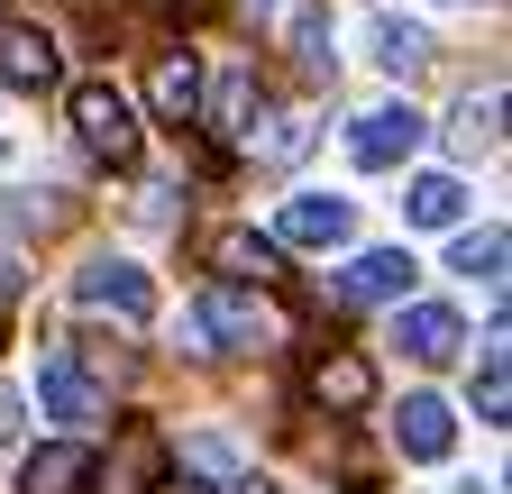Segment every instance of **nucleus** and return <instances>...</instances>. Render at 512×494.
<instances>
[{"instance_id": "1", "label": "nucleus", "mask_w": 512, "mask_h": 494, "mask_svg": "<svg viewBox=\"0 0 512 494\" xmlns=\"http://www.w3.org/2000/svg\"><path fill=\"white\" fill-rule=\"evenodd\" d=\"M192 339H202L211 357L220 348H266L275 339V302H266V284H211L202 302H192Z\"/></svg>"}, {"instance_id": "2", "label": "nucleus", "mask_w": 512, "mask_h": 494, "mask_svg": "<svg viewBox=\"0 0 512 494\" xmlns=\"http://www.w3.org/2000/svg\"><path fill=\"white\" fill-rule=\"evenodd\" d=\"M74 138L101 156V165H138V110H128L119 83H74Z\"/></svg>"}, {"instance_id": "3", "label": "nucleus", "mask_w": 512, "mask_h": 494, "mask_svg": "<svg viewBox=\"0 0 512 494\" xmlns=\"http://www.w3.org/2000/svg\"><path fill=\"white\" fill-rule=\"evenodd\" d=\"M156 485H165L156 421H128L119 440H110V458H92V476H83V494H156Z\"/></svg>"}, {"instance_id": "4", "label": "nucleus", "mask_w": 512, "mask_h": 494, "mask_svg": "<svg viewBox=\"0 0 512 494\" xmlns=\"http://www.w3.org/2000/svg\"><path fill=\"white\" fill-rule=\"evenodd\" d=\"M74 302H83V312H110V321H156V284L128 257H92L74 275Z\"/></svg>"}, {"instance_id": "5", "label": "nucleus", "mask_w": 512, "mask_h": 494, "mask_svg": "<svg viewBox=\"0 0 512 494\" xmlns=\"http://www.w3.org/2000/svg\"><path fill=\"white\" fill-rule=\"evenodd\" d=\"M37 403H46V421H101V376L83 366V348H46L37 357Z\"/></svg>"}, {"instance_id": "6", "label": "nucleus", "mask_w": 512, "mask_h": 494, "mask_svg": "<svg viewBox=\"0 0 512 494\" xmlns=\"http://www.w3.org/2000/svg\"><path fill=\"white\" fill-rule=\"evenodd\" d=\"M302 394H311L320 412H366V403H375V366H366L357 348H330V357H311Z\"/></svg>"}, {"instance_id": "7", "label": "nucleus", "mask_w": 512, "mask_h": 494, "mask_svg": "<svg viewBox=\"0 0 512 494\" xmlns=\"http://www.w3.org/2000/svg\"><path fill=\"white\" fill-rule=\"evenodd\" d=\"M348 229H357V211H348L339 193H293V202L275 211V238H284V247H339Z\"/></svg>"}, {"instance_id": "8", "label": "nucleus", "mask_w": 512, "mask_h": 494, "mask_svg": "<svg viewBox=\"0 0 512 494\" xmlns=\"http://www.w3.org/2000/svg\"><path fill=\"white\" fill-rule=\"evenodd\" d=\"M348 147H357V165H375V174H384V165H403V156L421 147V110H412V101H384V110H366Z\"/></svg>"}, {"instance_id": "9", "label": "nucleus", "mask_w": 512, "mask_h": 494, "mask_svg": "<svg viewBox=\"0 0 512 494\" xmlns=\"http://www.w3.org/2000/svg\"><path fill=\"white\" fill-rule=\"evenodd\" d=\"M202 257H211L220 284H275V275H284L275 238H256V229H211V238H202Z\"/></svg>"}, {"instance_id": "10", "label": "nucleus", "mask_w": 512, "mask_h": 494, "mask_svg": "<svg viewBox=\"0 0 512 494\" xmlns=\"http://www.w3.org/2000/svg\"><path fill=\"white\" fill-rule=\"evenodd\" d=\"M394 339H403V357H421V366H448L467 348V321L448 312V302H412V312L394 321Z\"/></svg>"}, {"instance_id": "11", "label": "nucleus", "mask_w": 512, "mask_h": 494, "mask_svg": "<svg viewBox=\"0 0 512 494\" xmlns=\"http://www.w3.org/2000/svg\"><path fill=\"white\" fill-rule=\"evenodd\" d=\"M147 101H156L165 129H192V119H202V55H156Z\"/></svg>"}, {"instance_id": "12", "label": "nucleus", "mask_w": 512, "mask_h": 494, "mask_svg": "<svg viewBox=\"0 0 512 494\" xmlns=\"http://www.w3.org/2000/svg\"><path fill=\"white\" fill-rule=\"evenodd\" d=\"M412 275H421V266L403 257V247H366V257L339 275V302H403V293H412Z\"/></svg>"}, {"instance_id": "13", "label": "nucleus", "mask_w": 512, "mask_h": 494, "mask_svg": "<svg viewBox=\"0 0 512 494\" xmlns=\"http://www.w3.org/2000/svg\"><path fill=\"white\" fill-rule=\"evenodd\" d=\"M394 440H403V458L439 467L448 449H458V421H448V403H439V394H412V403H403V421H394Z\"/></svg>"}, {"instance_id": "14", "label": "nucleus", "mask_w": 512, "mask_h": 494, "mask_svg": "<svg viewBox=\"0 0 512 494\" xmlns=\"http://www.w3.org/2000/svg\"><path fill=\"white\" fill-rule=\"evenodd\" d=\"M83 476H92V449L83 440H46L19 467V494H83Z\"/></svg>"}, {"instance_id": "15", "label": "nucleus", "mask_w": 512, "mask_h": 494, "mask_svg": "<svg viewBox=\"0 0 512 494\" xmlns=\"http://www.w3.org/2000/svg\"><path fill=\"white\" fill-rule=\"evenodd\" d=\"M0 83L10 92H46L55 83V37L46 28H0Z\"/></svg>"}, {"instance_id": "16", "label": "nucleus", "mask_w": 512, "mask_h": 494, "mask_svg": "<svg viewBox=\"0 0 512 494\" xmlns=\"http://www.w3.org/2000/svg\"><path fill=\"white\" fill-rule=\"evenodd\" d=\"M202 119H211L220 138H256V74H247V65H229V74H220V92H202Z\"/></svg>"}, {"instance_id": "17", "label": "nucleus", "mask_w": 512, "mask_h": 494, "mask_svg": "<svg viewBox=\"0 0 512 494\" xmlns=\"http://www.w3.org/2000/svg\"><path fill=\"white\" fill-rule=\"evenodd\" d=\"M458 211H467V183L458 174H421L412 193H403V220L412 229H458Z\"/></svg>"}, {"instance_id": "18", "label": "nucleus", "mask_w": 512, "mask_h": 494, "mask_svg": "<svg viewBox=\"0 0 512 494\" xmlns=\"http://www.w3.org/2000/svg\"><path fill=\"white\" fill-rule=\"evenodd\" d=\"M366 46H375V65H394V74L430 65V37H421L412 19H366Z\"/></svg>"}, {"instance_id": "19", "label": "nucleus", "mask_w": 512, "mask_h": 494, "mask_svg": "<svg viewBox=\"0 0 512 494\" xmlns=\"http://www.w3.org/2000/svg\"><path fill=\"white\" fill-rule=\"evenodd\" d=\"M476 412L485 421H503L512 412V357H503V330L485 339V357H476Z\"/></svg>"}, {"instance_id": "20", "label": "nucleus", "mask_w": 512, "mask_h": 494, "mask_svg": "<svg viewBox=\"0 0 512 494\" xmlns=\"http://www.w3.org/2000/svg\"><path fill=\"white\" fill-rule=\"evenodd\" d=\"M503 257H512V238H503V229H476V238H458V247H448V266H458V275H476V284H503Z\"/></svg>"}, {"instance_id": "21", "label": "nucleus", "mask_w": 512, "mask_h": 494, "mask_svg": "<svg viewBox=\"0 0 512 494\" xmlns=\"http://www.w3.org/2000/svg\"><path fill=\"white\" fill-rule=\"evenodd\" d=\"M494 119H503V92L467 101V110H458V147H494Z\"/></svg>"}, {"instance_id": "22", "label": "nucleus", "mask_w": 512, "mask_h": 494, "mask_svg": "<svg viewBox=\"0 0 512 494\" xmlns=\"http://www.w3.org/2000/svg\"><path fill=\"white\" fill-rule=\"evenodd\" d=\"M183 467H192V476H238V449H229V440H192Z\"/></svg>"}, {"instance_id": "23", "label": "nucleus", "mask_w": 512, "mask_h": 494, "mask_svg": "<svg viewBox=\"0 0 512 494\" xmlns=\"http://www.w3.org/2000/svg\"><path fill=\"white\" fill-rule=\"evenodd\" d=\"M0 440H19V394L0 385Z\"/></svg>"}, {"instance_id": "24", "label": "nucleus", "mask_w": 512, "mask_h": 494, "mask_svg": "<svg viewBox=\"0 0 512 494\" xmlns=\"http://www.w3.org/2000/svg\"><path fill=\"white\" fill-rule=\"evenodd\" d=\"M229 494H275V485L266 476H229Z\"/></svg>"}, {"instance_id": "25", "label": "nucleus", "mask_w": 512, "mask_h": 494, "mask_svg": "<svg viewBox=\"0 0 512 494\" xmlns=\"http://www.w3.org/2000/svg\"><path fill=\"white\" fill-rule=\"evenodd\" d=\"M256 10H293V0H256Z\"/></svg>"}, {"instance_id": "26", "label": "nucleus", "mask_w": 512, "mask_h": 494, "mask_svg": "<svg viewBox=\"0 0 512 494\" xmlns=\"http://www.w3.org/2000/svg\"><path fill=\"white\" fill-rule=\"evenodd\" d=\"M467 494H494V485H467Z\"/></svg>"}]
</instances>
